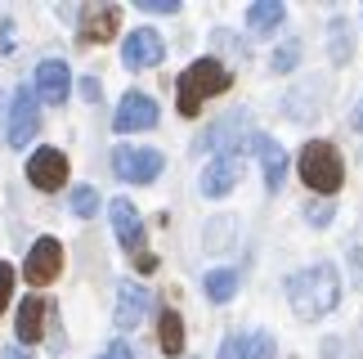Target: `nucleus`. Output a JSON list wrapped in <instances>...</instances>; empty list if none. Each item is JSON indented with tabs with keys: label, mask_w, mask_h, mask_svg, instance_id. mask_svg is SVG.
I'll return each mask as SVG.
<instances>
[{
	"label": "nucleus",
	"mask_w": 363,
	"mask_h": 359,
	"mask_svg": "<svg viewBox=\"0 0 363 359\" xmlns=\"http://www.w3.org/2000/svg\"><path fill=\"white\" fill-rule=\"evenodd\" d=\"M287 301H291V310H296V319H305V324L332 314L337 301H341V274H337V265L318 260V265L296 270L287 279Z\"/></svg>",
	"instance_id": "nucleus-1"
},
{
	"label": "nucleus",
	"mask_w": 363,
	"mask_h": 359,
	"mask_svg": "<svg viewBox=\"0 0 363 359\" xmlns=\"http://www.w3.org/2000/svg\"><path fill=\"white\" fill-rule=\"evenodd\" d=\"M229 86H233V77H229V67H225V63H216V59H198V63H189L184 72H179L175 104H179V113H184V117H198V113H202V104L211 99V94H225Z\"/></svg>",
	"instance_id": "nucleus-2"
},
{
	"label": "nucleus",
	"mask_w": 363,
	"mask_h": 359,
	"mask_svg": "<svg viewBox=\"0 0 363 359\" xmlns=\"http://www.w3.org/2000/svg\"><path fill=\"white\" fill-rule=\"evenodd\" d=\"M296 171L301 180L310 184L314 193H323V198H332L341 184H345V162L337 153V144H328V140H310L301 148V158H296Z\"/></svg>",
	"instance_id": "nucleus-3"
},
{
	"label": "nucleus",
	"mask_w": 363,
	"mask_h": 359,
	"mask_svg": "<svg viewBox=\"0 0 363 359\" xmlns=\"http://www.w3.org/2000/svg\"><path fill=\"white\" fill-rule=\"evenodd\" d=\"M166 167V158L157 148H117L113 153V171L125 180V184H148V180H157Z\"/></svg>",
	"instance_id": "nucleus-4"
},
{
	"label": "nucleus",
	"mask_w": 363,
	"mask_h": 359,
	"mask_svg": "<svg viewBox=\"0 0 363 359\" xmlns=\"http://www.w3.org/2000/svg\"><path fill=\"white\" fill-rule=\"evenodd\" d=\"M23 274H27V283H32V287L54 283V279L63 274V243H59V238H36L32 252H27Z\"/></svg>",
	"instance_id": "nucleus-5"
},
{
	"label": "nucleus",
	"mask_w": 363,
	"mask_h": 359,
	"mask_svg": "<svg viewBox=\"0 0 363 359\" xmlns=\"http://www.w3.org/2000/svg\"><path fill=\"white\" fill-rule=\"evenodd\" d=\"M40 131V99L36 90H13V108H9V144L13 148H27V140Z\"/></svg>",
	"instance_id": "nucleus-6"
},
{
	"label": "nucleus",
	"mask_w": 363,
	"mask_h": 359,
	"mask_svg": "<svg viewBox=\"0 0 363 359\" xmlns=\"http://www.w3.org/2000/svg\"><path fill=\"white\" fill-rule=\"evenodd\" d=\"M251 140H256V135H247V113H229V117H220L216 126H206L198 135V148H216V153L225 158V148H251Z\"/></svg>",
	"instance_id": "nucleus-7"
},
{
	"label": "nucleus",
	"mask_w": 363,
	"mask_h": 359,
	"mask_svg": "<svg viewBox=\"0 0 363 359\" xmlns=\"http://www.w3.org/2000/svg\"><path fill=\"white\" fill-rule=\"evenodd\" d=\"M157 126V104L148 99V94H121V104H117V117H113V131L117 135H130V131H152Z\"/></svg>",
	"instance_id": "nucleus-8"
},
{
	"label": "nucleus",
	"mask_w": 363,
	"mask_h": 359,
	"mask_svg": "<svg viewBox=\"0 0 363 359\" xmlns=\"http://www.w3.org/2000/svg\"><path fill=\"white\" fill-rule=\"evenodd\" d=\"M27 180L40 189V193H54L67 184V158L59 148H36L32 158H27Z\"/></svg>",
	"instance_id": "nucleus-9"
},
{
	"label": "nucleus",
	"mask_w": 363,
	"mask_h": 359,
	"mask_svg": "<svg viewBox=\"0 0 363 359\" xmlns=\"http://www.w3.org/2000/svg\"><path fill=\"white\" fill-rule=\"evenodd\" d=\"M117 27H121V9L117 5H86L81 9L77 36H81V45H104V40L117 36Z\"/></svg>",
	"instance_id": "nucleus-10"
},
{
	"label": "nucleus",
	"mask_w": 363,
	"mask_h": 359,
	"mask_svg": "<svg viewBox=\"0 0 363 359\" xmlns=\"http://www.w3.org/2000/svg\"><path fill=\"white\" fill-rule=\"evenodd\" d=\"M121 59H125V67H157L166 59V40L152 27H135L121 45Z\"/></svg>",
	"instance_id": "nucleus-11"
},
{
	"label": "nucleus",
	"mask_w": 363,
	"mask_h": 359,
	"mask_svg": "<svg viewBox=\"0 0 363 359\" xmlns=\"http://www.w3.org/2000/svg\"><path fill=\"white\" fill-rule=\"evenodd\" d=\"M108 216H113V233H117V243L125 247V252H135V256L144 252V220H139L135 202L130 198H113Z\"/></svg>",
	"instance_id": "nucleus-12"
},
{
	"label": "nucleus",
	"mask_w": 363,
	"mask_h": 359,
	"mask_svg": "<svg viewBox=\"0 0 363 359\" xmlns=\"http://www.w3.org/2000/svg\"><path fill=\"white\" fill-rule=\"evenodd\" d=\"M67 90H72V72H67L63 59H45V63L36 67V99L40 104L59 108L67 99Z\"/></svg>",
	"instance_id": "nucleus-13"
},
{
	"label": "nucleus",
	"mask_w": 363,
	"mask_h": 359,
	"mask_svg": "<svg viewBox=\"0 0 363 359\" xmlns=\"http://www.w3.org/2000/svg\"><path fill=\"white\" fill-rule=\"evenodd\" d=\"M148 306H152V292L148 287H139V283H121L117 287V328L121 333H130V328H139L144 324V314H148Z\"/></svg>",
	"instance_id": "nucleus-14"
},
{
	"label": "nucleus",
	"mask_w": 363,
	"mask_h": 359,
	"mask_svg": "<svg viewBox=\"0 0 363 359\" xmlns=\"http://www.w3.org/2000/svg\"><path fill=\"white\" fill-rule=\"evenodd\" d=\"M238 175H242V162L238 153H225V158H216L211 167L202 171V193L206 198H225V193L238 184Z\"/></svg>",
	"instance_id": "nucleus-15"
},
{
	"label": "nucleus",
	"mask_w": 363,
	"mask_h": 359,
	"mask_svg": "<svg viewBox=\"0 0 363 359\" xmlns=\"http://www.w3.org/2000/svg\"><path fill=\"white\" fill-rule=\"evenodd\" d=\"M251 153H260L264 189H278V184H283V175H287V153L269 140V135H256V140H251Z\"/></svg>",
	"instance_id": "nucleus-16"
},
{
	"label": "nucleus",
	"mask_w": 363,
	"mask_h": 359,
	"mask_svg": "<svg viewBox=\"0 0 363 359\" xmlns=\"http://www.w3.org/2000/svg\"><path fill=\"white\" fill-rule=\"evenodd\" d=\"M40 333H45V301L27 297L23 306H18V341H23V346H32V341H40Z\"/></svg>",
	"instance_id": "nucleus-17"
},
{
	"label": "nucleus",
	"mask_w": 363,
	"mask_h": 359,
	"mask_svg": "<svg viewBox=\"0 0 363 359\" xmlns=\"http://www.w3.org/2000/svg\"><path fill=\"white\" fill-rule=\"evenodd\" d=\"M283 18H287V9L278 5V0H256V5L247 9V27H251V32H274Z\"/></svg>",
	"instance_id": "nucleus-18"
},
{
	"label": "nucleus",
	"mask_w": 363,
	"mask_h": 359,
	"mask_svg": "<svg viewBox=\"0 0 363 359\" xmlns=\"http://www.w3.org/2000/svg\"><path fill=\"white\" fill-rule=\"evenodd\" d=\"M157 341H162L166 355H179V350H184V319H179L175 310H162V319H157Z\"/></svg>",
	"instance_id": "nucleus-19"
},
{
	"label": "nucleus",
	"mask_w": 363,
	"mask_h": 359,
	"mask_svg": "<svg viewBox=\"0 0 363 359\" xmlns=\"http://www.w3.org/2000/svg\"><path fill=\"white\" fill-rule=\"evenodd\" d=\"M202 287H206V297H211L216 306H225V301H233V292H238V274L233 270H211Z\"/></svg>",
	"instance_id": "nucleus-20"
},
{
	"label": "nucleus",
	"mask_w": 363,
	"mask_h": 359,
	"mask_svg": "<svg viewBox=\"0 0 363 359\" xmlns=\"http://www.w3.org/2000/svg\"><path fill=\"white\" fill-rule=\"evenodd\" d=\"M350 54H354L350 18H332V59H337V63H350Z\"/></svg>",
	"instance_id": "nucleus-21"
},
{
	"label": "nucleus",
	"mask_w": 363,
	"mask_h": 359,
	"mask_svg": "<svg viewBox=\"0 0 363 359\" xmlns=\"http://www.w3.org/2000/svg\"><path fill=\"white\" fill-rule=\"evenodd\" d=\"M72 211H77V216H94V211H99V193H94L90 184L72 189Z\"/></svg>",
	"instance_id": "nucleus-22"
},
{
	"label": "nucleus",
	"mask_w": 363,
	"mask_h": 359,
	"mask_svg": "<svg viewBox=\"0 0 363 359\" xmlns=\"http://www.w3.org/2000/svg\"><path fill=\"white\" fill-rule=\"evenodd\" d=\"M247 359H274V337L269 333H247Z\"/></svg>",
	"instance_id": "nucleus-23"
},
{
	"label": "nucleus",
	"mask_w": 363,
	"mask_h": 359,
	"mask_svg": "<svg viewBox=\"0 0 363 359\" xmlns=\"http://www.w3.org/2000/svg\"><path fill=\"white\" fill-rule=\"evenodd\" d=\"M296 63H301V40H287V45L274 54V72H291Z\"/></svg>",
	"instance_id": "nucleus-24"
},
{
	"label": "nucleus",
	"mask_w": 363,
	"mask_h": 359,
	"mask_svg": "<svg viewBox=\"0 0 363 359\" xmlns=\"http://www.w3.org/2000/svg\"><path fill=\"white\" fill-rule=\"evenodd\" d=\"M220 359H247V333H233L220 341Z\"/></svg>",
	"instance_id": "nucleus-25"
},
{
	"label": "nucleus",
	"mask_w": 363,
	"mask_h": 359,
	"mask_svg": "<svg viewBox=\"0 0 363 359\" xmlns=\"http://www.w3.org/2000/svg\"><path fill=\"white\" fill-rule=\"evenodd\" d=\"M9 292H13V270H9V265H0V310L9 306Z\"/></svg>",
	"instance_id": "nucleus-26"
},
{
	"label": "nucleus",
	"mask_w": 363,
	"mask_h": 359,
	"mask_svg": "<svg viewBox=\"0 0 363 359\" xmlns=\"http://www.w3.org/2000/svg\"><path fill=\"white\" fill-rule=\"evenodd\" d=\"M139 9H148V13H175L179 0H139Z\"/></svg>",
	"instance_id": "nucleus-27"
},
{
	"label": "nucleus",
	"mask_w": 363,
	"mask_h": 359,
	"mask_svg": "<svg viewBox=\"0 0 363 359\" xmlns=\"http://www.w3.org/2000/svg\"><path fill=\"white\" fill-rule=\"evenodd\" d=\"M99 359H135V350H130V341H121V337H117V341H113V346H108Z\"/></svg>",
	"instance_id": "nucleus-28"
},
{
	"label": "nucleus",
	"mask_w": 363,
	"mask_h": 359,
	"mask_svg": "<svg viewBox=\"0 0 363 359\" xmlns=\"http://www.w3.org/2000/svg\"><path fill=\"white\" fill-rule=\"evenodd\" d=\"M81 94H86V99H99V81H94V77H81Z\"/></svg>",
	"instance_id": "nucleus-29"
},
{
	"label": "nucleus",
	"mask_w": 363,
	"mask_h": 359,
	"mask_svg": "<svg viewBox=\"0 0 363 359\" xmlns=\"http://www.w3.org/2000/svg\"><path fill=\"white\" fill-rule=\"evenodd\" d=\"M328 216H332V206H310V225H328Z\"/></svg>",
	"instance_id": "nucleus-30"
},
{
	"label": "nucleus",
	"mask_w": 363,
	"mask_h": 359,
	"mask_svg": "<svg viewBox=\"0 0 363 359\" xmlns=\"http://www.w3.org/2000/svg\"><path fill=\"white\" fill-rule=\"evenodd\" d=\"M135 265L148 274V270H157V256H152V252H139V256H135Z\"/></svg>",
	"instance_id": "nucleus-31"
},
{
	"label": "nucleus",
	"mask_w": 363,
	"mask_h": 359,
	"mask_svg": "<svg viewBox=\"0 0 363 359\" xmlns=\"http://www.w3.org/2000/svg\"><path fill=\"white\" fill-rule=\"evenodd\" d=\"M0 359H32V355H27V346H9V350H0Z\"/></svg>",
	"instance_id": "nucleus-32"
},
{
	"label": "nucleus",
	"mask_w": 363,
	"mask_h": 359,
	"mask_svg": "<svg viewBox=\"0 0 363 359\" xmlns=\"http://www.w3.org/2000/svg\"><path fill=\"white\" fill-rule=\"evenodd\" d=\"M350 126H354V131H363V99H359V108H354V117H350Z\"/></svg>",
	"instance_id": "nucleus-33"
}]
</instances>
